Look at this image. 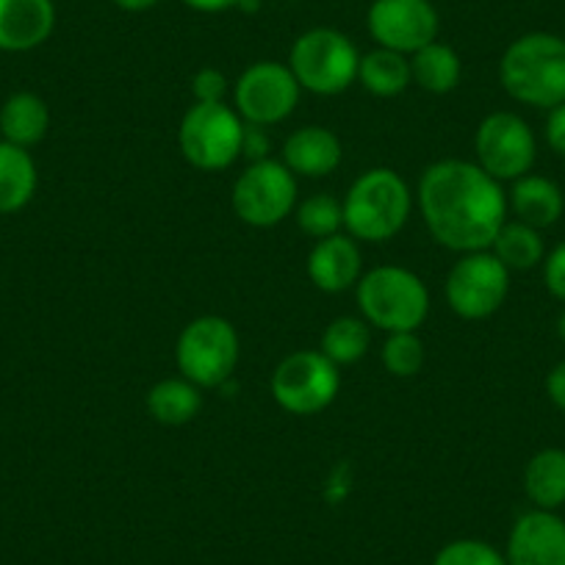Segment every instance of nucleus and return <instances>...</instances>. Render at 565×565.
Here are the masks:
<instances>
[{"instance_id":"bb28decb","label":"nucleus","mask_w":565,"mask_h":565,"mask_svg":"<svg viewBox=\"0 0 565 565\" xmlns=\"http://www.w3.org/2000/svg\"><path fill=\"white\" fill-rule=\"evenodd\" d=\"M297 227L311 238H328L344 227V205L333 194H313L295 209Z\"/></svg>"},{"instance_id":"9b49d317","label":"nucleus","mask_w":565,"mask_h":565,"mask_svg":"<svg viewBox=\"0 0 565 565\" xmlns=\"http://www.w3.org/2000/svg\"><path fill=\"white\" fill-rule=\"evenodd\" d=\"M300 95L302 89L289 64L255 62L238 75L233 86V108L244 122L269 128L295 114Z\"/></svg>"},{"instance_id":"393cba45","label":"nucleus","mask_w":565,"mask_h":565,"mask_svg":"<svg viewBox=\"0 0 565 565\" xmlns=\"http://www.w3.org/2000/svg\"><path fill=\"white\" fill-rule=\"evenodd\" d=\"M491 253L497 255L510 271L535 269V266L543 264V258H546L541 231L524 225V222L519 220L504 222V225L499 227L497 238H493L491 244Z\"/></svg>"},{"instance_id":"c85d7f7f","label":"nucleus","mask_w":565,"mask_h":565,"mask_svg":"<svg viewBox=\"0 0 565 565\" xmlns=\"http://www.w3.org/2000/svg\"><path fill=\"white\" fill-rule=\"evenodd\" d=\"M433 565H508L504 554L497 546L477 537H460L438 548Z\"/></svg>"},{"instance_id":"72a5a7b5","label":"nucleus","mask_w":565,"mask_h":565,"mask_svg":"<svg viewBox=\"0 0 565 565\" xmlns=\"http://www.w3.org/2000/svg\"><path fill=\"white\" fill-rule=\"evenodd\" d=\"M546 394H548V399H552V405L559 407V411L565 413V361H559L557 366L548 372Z\"/></svg>"},{"instance_id":"7c9ffc66","label":"nucleus","mask_w":565,"mask_h":565,"mask_svg":"<svg viewBox=\"0 0 565 565\" xmlns=\"http://www.w3.org/2000/svg\"><path fill=\"white\" fill-rule=\"evenodd\" d=\"M543 282L554 300L565 302V242H559L552 253L543 258Z\"/></svg>"},{"instance_id":"c9c22d12","label":"nucleus","mask_w":565,"mask_h":565,"mask_svg":"<svg viewBox=\"0 0 565 565\" xmlns=\"http://www.w3.org/2000/svg\"><path fill=\"white\" fill-rule=\"evenodd\" d=\"M122 12H148V9H153L156 3H161V0H114Z\"/></svg>"},{"instance_id":"412c9836","label":"nucleus","mask_w":565,"mask_h":565,"mask_svg":"<svg viewBox=\"0 0 565 565\" xmlns=\"http://www.w3.org/2000/svg\"><path fill=\"white\" fill-rule=\"evenodd\" d=\"M411 75L418 89L430 92V95H449L452 89H458L463 62L452 45H444L436 40L413 53Z\"/></svg>"},{"instance_id":"f8f14e48","label":"nucleus","mask_w":565,"mask_h":565,"mask_svg":"<svg viewBox=\"0 0 565 565\" xmlns=\"http://www.w3.org/2000/svg\"><path fill=\"white\" fill-rule=\"evenodd\" d=\"M477 164L499 183L530 175L535 164V134L524 117L513 111H493L477 125L475 134Z\"/></svg>"},{"instance_id":"6e6552de","label":"nucleus","mask_w":565,"mask_h":565,"mask_svg":"<svg viewBox=\"0 0 565 565\" xmlns=\"http://www.w3.org/2000/svg\"><path fill=\"white\" fill-rule=\"evenodd\" d=\"M271 399L291 416H317L339 396V366L319 350H297L271 372Z\"/></svg>"},{"instance_id":"2f4dec72","label":"nucleus","mask_w":565,"mask_h":565,"mask_svg":"<svg viewBox=\"0 0 565 565\" xmlns=\"http://www.w3.org/2000/svg\"><path fill=\"white\" fill-rule=\"evenodd\" d=\"M271 153V139L266 134V128L260 125L244 122V139H242V156L253 164V161L269 159Z\"/></svg>"},{"instance_id":"423d86ee","label":"nucleus","mask_w":565,"mask_h":565,"mask_svg":"<svg viewBox=\"0 0 565 565\" xmlns=\"http://www.w3.org/2000/svg\"><path fill=\"white\" fill-rule=\"evenodd\" d=\"M242 355L236 328L225 317H198L181 330L175 344V361L181 377L198 388H225L233 380Z\"/></svg>"},{"instance_id":"b1692460","label":"nucleus","mask_w":565,"mask_h":565,"mask_svg":"<svg viewBox=\"0 0 565 565\" xmlns=\"http://www.w3.org/2000/svg\"><path fill=\"white\" fill-rule=\"evenodd\" d=\"M358 81L374 97H396L413 84L411 58L388 47H374L358 64Z\"/></svg>"},{"instance_id":"9d476101","label":"nucleus","mask_w":565,"mask_h":565,"mask_svg":"<svg viewBox=\"0 0 565 565\" xmlns=\"http://www.w3.org/2000/svg\"><path fill=\"white\" fill-rule=\"evenodd\" d=\"M444 295L455 317L469 319V322L488 319L508 300L510 269L491 249L463 253L449 269Z\"/></svg>"},{"instance_id":"1a4fd4ad","label":"nucleus","mask_w":565,"mask_h":565,"mask_svg":"<svg viewBox=\"0 0 565 565\" xmlns=\"http://www.w3.org/2000/svg\"><path fill=\"white\" fill-rule=\"evenodd\" d=\"M297 175L282 161H253L233 183V214L249 227H275L297 209Z\"/></svg>"},{"instance_id":"ddd939ff","label":"nucleus","mask_w":565,"mask_h":565,"mask_svg":"<svg viewBox=\"0 0 565 565\" xmlns=\"http://www.w3.org/2000/svg\"><path fill=\"white\" fill-rule=\"evenodd\" d=\"M366 29L377 47L413 56L438 40L441 18L430 0H374L366 14Z\"/></svg>"},{"instance_id":"7ed1b4c3","label":"nucleus","mask_w":565,"mask_h":565,"mask_svg":"<svg viewBox=\"0 0 565 565\" xmlns=\"http://www.w3.org/2000/svg\"><path fill=\"white\" fill-rule=\"evenodd\" d=\"M341 205H344V227L355 242L383 244L411 220L413 192L399 172L374 167L352 181Z\"/></svg>"},{"instance_id":"c756f323","label":"nucleus","mask_w":565,"mask_h":565,"mask_svg":"<svg viewBox=\"0 0 565 565\" xmlns=\"http://www.w3.org/2000/svg\"><path fill=\"white\" fill-rule=\"evenodd\" d=\"M227 78L216 67H203L192 78L194 103H225Z\"/></svg>"},{"instance_id":"f3484780","label":"nucleus","mask_w":565,"mask_h":565,"mask_svg":"<svg viewBox=\"0 0 565 565\" xmlns=\"http://www.w3.org/2000/svg\"><path fill=\"white\" fill-rule=\"evenodd\" d=\"M344 159L341 139L324 125H306L282 145V164L297 178H328L333 175Z\"/></svg>"},{"instance_id":"6ab92c4d","label":"nucleus","mask_w":565,"mask_h":565,"mask_svg":"<svg viewBox=\"0 0 565 565\" xmlns=\"http://www.w3.org/2000/svg\"><path fill=\"white\" fill-rule=\"evenodd\" d=\"M51 111L47 103L34 92H18L0 108V134L3 141H12L18 148H34L47 136Z\"/></svg>"},{"instance_id":"5701e85b","label":"nucleus","mask_w":565,"mask_h":565,"mask_svg":"<svg viewBox=\"0 0 565 565\" xmlns=\"http://www.w3.org/2000/svg\"><path fill=\"white\" fill-rule=\"evenodd\" d=\"M203 407V394L186 377L159 380L148 391V413L164 427H183Z\"/></svg>"},{"instance_id":"0eeeda50","label":"nucleus","mask_w":565,"mask_h":565,"mask_svg":"<svg viewBox=\"0 0 565 565\" xmlns=\"http://www.w3.org/2000/svg\"><path fill=\"white\" fill-rule=\"evenodd\" d=\"M244 119L227 103H194L178 128L181 153L194 170H227L242 156Z\"/></svg>"},{"instance_id":"2eb2a0df","label":"nucleus","mask_w":565,"mask_h":565,"mask_svg":"<svg viewBox=\"0 0 565 565\" xmlns=\"http://www.w3.org/2000/svg\"><path fill=\"white\" fill-rule=\"evenodd\" d=\"M361 247L350 233L319 238L308 255V277L324 295H344L355 289L363 275Z\"/></svg>"},{"instance_id":"473e14b6","label":"nucleus","mask_w":565,"mask_h":565,"mask_svg":"<svg viewBox=\"0 0 565 565\" xmlns=\"http://www.w3.org/2000/svg\"><path fill=\"white\" fill-rule=\"evenodd\" d=\"M546 145L554 150L557 156L565 159V103L559 106L548 108V117H546Z\"/></svg>"},{"instance_id":"a878e982","label":"nucleus","mask_w":565,"mask_h":565,"mask_svg":"<svg viewBox=\"0 0 565 565\" xmlns=\"http://www.w3.org/2000/svg\"><path fill=\"white\" fill-rule=\"evenodd\" d=\"M372 344V324L363 317H339L324 328L319 339V352L328 355L335 366H352L361 361Z\"/></svg>"},{"instance_id":"4468645a","label":"nucleus","mask_w":565,"mask_h":565,"mask_svg":"<svg viewBox=\"0 0 565 565\" xmlns=\"http://www.w3.org/2000/svg\"><path fill=\"white\" fill-rule=\"evenodd\" d=\"M508 565H565V521L554 510L519 515L508 537Z\"/></svg>"},{"instance_id":"f03ea898","label":"nucleus","mask_w":565,"mask_h":565,"mask_svg":"<svg viewBox=\"0 0 565 565\" xmlns=\"http://www.w3.org/2000/svg\"><path fill=\"white\" fill-rule=\"evenodd\" d=\"M499 84L532 108H554L565 103V40L546 31L519 36L499 62Z\"/></svg>"},{"instance_id":"f704fd0d","label":"nucleus","mask_w":565,"mask_h":565,"mask_svg":"<svg viewBox=\"0 0 565 565\" xmlns=\"http://www.w3.org/2000/svg\"><path fill=\"white\" fill-rule=\"evenodd\" d=\"M189 9L194 12H205V14H216V12H227V9L238 7V0H183Z\"/></svg>"},{"instance_id":"aec40b11","label":"nucleus","mask_w":565,"mask_h":565,"mask_svg":"<svg viewBox=\"0 0 565 565\" xmlns=\"http://www.w3.org/2000/svg\"><path fill=\"white\" fill-rule=\"evenodd\" d=\"M40 172L25 148L0 141V214H14L34 200Z\"/></svg>"},{"instance_id":"e433bc0d","label":"nucleus","mask_w":565,"mask_h":565,"mask_svg":"<svg viewBox=\"0 0 565 565\" xmlns=\"http://www.w3.org/2000/svg\"><path fill=\"white\" fill-rule=\"evenodd\" d=\"M557 335H559V341L565 344V308L559 311V317H557Z\"/></svg>"},{"instance_id":"20e7f679","label":"nucleus","mask_w":565,"mask_h":565,"mask_svg":"<svg viewBox=\"0 0 565 565\" xmlns=\"http://www.w3.org/2000/svg\"><path fill=\"white\" fill-rule=\"evenodd\" d=\"M361 317L383 333L418 330L430 313V291L405 266H374L355 286Z\"/></svg>"},{"instance_id":"cd10ccee","label":"nucleus","mask_w":565,"mask_h":565,"mask_svg":"<svg viewBox=\"0 0 565 565\" xmlns=\"http://www.w3.org/2000/svg\"><path fill=\"white\" fill-rule=\"evenodd\" d=\"M380 361L391 377H416L424 366V344L416 330L388 333L383 350H380Z\"/></svg>"},{"instance_id":"a211bd4d","label":"nucleus","mask_w":565,"mask_h":565,"mask_svg":"<svg viewBox=\"0 0 565 565\" xmlns=\"http://www.w3.org/2000/svg\"><path fill=\"white\" fill-rule=\"evenodd\" d=\"M508 209H513L519 222L543 231L563 216L565 198L557 183L548 181V178L524 175L513 181V189L508 194Z\"/></svg>"},{"instance_id":"39448f33","label":"nucleus","mask_w":565,"mask_h":565,"mask_svg":"<svg viewBox=\"0 0 565 565\" xmlns=\"http://www.w3.org/2000/svg\"><path fill=\"white\" fill-rule=\"evenodd\" d=\"M355 42L335 29H311L297 36L289 53V70L300 89L319 97H333L350 89L358 81Z\"/></svg>"},{"instance_id":"dca6fc26","label":"nucleus","mask_w":565,"mask_h":565,"mask_svg":"<svg viewBox=\"0 0 565 565\" xmlns=\"http://www.w3.org/2000/svg\"><path fill=\"white\" fill-rule=\"evenodd\" d=\"M53 25H56L53 0H0V51H34L47 42Z\"/></svg>"},{"instance_id":"f257e3e1","label":"nucleus","mask_w":565,"mask_h":565,"mask_svg":"<svg viewBox=\"0 0 565 565\" xmlns=\"http://www.w3.org/2000/svg\"><path fill=\"white\" fill-rule=\"evenodd\" d=\"M418 214L441 247L452 253L491 249L508 222V194L477 161L444 159L418 178Z\"/></svg>"},{"instance_id":"4be33fe9","label":"nucleus","mask_w":565,"mask_h":565,"mask_svg":"<svg viewBox=\"0 0 565 565\" xmlns=\"http://www.w3.org/2000/svg\"><path fill=\"white\" fill-rule=\"evenodd\" d=\"M526 499L537 510H557L565 504V449L548 447L530 458L524 469Z\"/></svg>"}]
</instances>
